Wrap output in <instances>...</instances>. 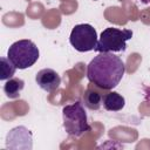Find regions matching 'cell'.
<instances>
[{"label": "cell", "instance_id": "6da1fadb", "mask_svg": "<svg viewBox=\"0 0 150 150\" xmlns=\"http://www.w3.org/2000/svg\"><path fill=\"white\" fill-rule=\"evenodd\" d=\"M124 73V62L114 53H98L87 66L89 82L103 90H111L117 87Z\"/></svg>", "mask_w": 150, "mask_h": 150}, {"label": "cell", "instance_id": "7a4b0ae2", "mask_svg": "<svg viewBox=\"0 0 150 150\" xmlns=\"http://www.w3.org/2000/svg\"><path fill=\"white\" fill-rule=\"evenodd\" d=\"M62 118H63V128L69 136L80 137L84 132L90 130L87 112L84 110L83 104L79 101L63 107Z\"/></svg>", "mask_w": 150, "mask_h": 150}, {"label": "cell", "instance_id": "3957f363", "mask_svg": "<svg viewBox=\"0 0 150 150\" xmlns=\"http://www.w3.org/2000/svg\"><path fill=\"white\" fill-rule=\"evenodd\" d=\"M40 56L36 45L28 39L19 40L12 43L7 50V57L16 69H27L32 67Z\"/></svg>", "mask_w": 150, "mask_h": 150}, {"label": "cell", "instance_id": "277c9868", "mask_svg": "<svg viewBox=\"0 0 150 150\" xmlns=\"http://www.w3.org/2000/svg\"><path fill=\"white\" fill-rule=\"evenodd\" d=\"M131 38H132V30L130 29L108 27L102 30L95 50L98 53L123 52L127 48V41L130 40Z\"/></svg>", "mask_w": 150, "mask_h": 150}, {"label": "cell", "instance_id": "5b68a950", "mask_svg": "<svg viewBox=\"0 0 150 150\" xmlns=\"http://www.w3.org/2000/svg\"><path fill=\"white\" fill-rule=\"evenodd\" d=\"M69 42L77 52L81 53L95 50L98 42L96 29L89 23L76 25L71 29Z\"/></svg>", "mask_w": 150, "mask_h": 150}, {"label": "cell", "instance_id": "8992f818", "mask_svg": "<svg viewBox=\"0 0 150 150\" xmlns=\"http://www.w3.org/2000/svg\"><path fill=\"white\" fill-rule=\"evenodd\" d=\"M35 81L38 86L47 93L56 90L61 84L60 75L52 68H43L39 70L35 75Z\"/></svg>", "mask_w": 150, "mask_h": 150}, {"label": "cell", "instance_id": "52a82bcc", "mask_svg": "<svg viewBox=\"0 0 150 150\" xmlns=\"http://www.w3.org/2000/svg\"><path fill=\"white\" fill-rule=\"evenodd\" d=\"M101 88L96 87L95 84L90 83L88 86V88L86 89L84 94H83V103L84 105L90 109V110H98L102 105V101H103V94L101 93Z\"/></svg>", "mask_w": 150, "mask_h": 150}, {"label": "cell", "instance_id": "ba28073f", "mask_svg": "<svg viewBox=\"0 0 150 150\" xmlns=\"http://www.w3.org/2000/svg\"><path fill=\"white\" fill-rule=\"evenodd\" d=\"M102 104H103V108L108 111H120L124 108L125 100L121 94L116 91H109L104 94Z\"/></svg>", "mask_w": 150, "mask_h": 150}, {"label": "cell", "instance_id": "9c48e42d", "mask_svg": "<svg viewBox=\"0 0 150 150\" xmlns=\"http://www.w3.org/2000/svg\"><path fill=\"white\" fill-rule=\"evenodd\" d=\"M25 87V82L21 79L18 77H12L6 81L4 84V91L7 97L9 98H18L20 96V93L22 91Z\"/></svg>", "mask_w": 150, "mask_h": 150}, {"label": "cell", "instance_id": "30bf717a", "mask_svg": "<svg viewBox=\"0 0 150 150\" xmlns=\"http://www.w3.org/2000/svg\"><path fill=\"white\" fill-rule=\"evenodd\" d=\"M1 62V68H0V80L5 81V80H9L13 77V75L15 74L16 67L11 62V60L8 57H1L0 59Z\"/></svg>", "mask_w": 150, "mask_h": 150}, {"label": "cell", "instance_id": "8fae6325", "mask_svg": "<svg viewBox=\"0 0 150 150\" xmlns=\"http://www.w3.org/2000/svg\"><path fill=\"white\" fill-rule=\"evenodd\" d=\"M142 4H149L150 2V0H139Z\"/></svg>", "mask_w": 150, "mask_h": 150}]
</instances>
